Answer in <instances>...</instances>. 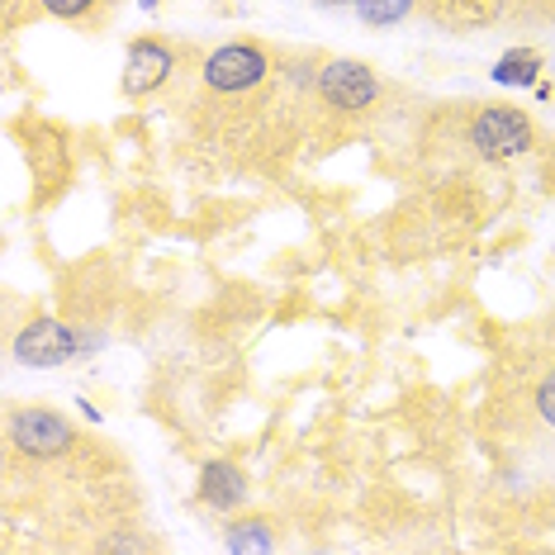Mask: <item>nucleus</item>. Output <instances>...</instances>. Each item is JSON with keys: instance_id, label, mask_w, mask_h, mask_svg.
<instances>
[{"instance_id": "1", "label": "nucleus", "mask_w": 555, "mask_h": 555, "mask_svg": "<svg viewBox=\"0 0 555 555\" xmlns=\"http://www.w3.org/2000/svg\"><path fill=\"white\" fill-rule=\"evenodd\" d=\"M465 143L489 167H508V162L527 157L537 147V124L517 105H479L465 119Z\"/></svg>"}, {"instance_id": "2", "label": "nucleus", "mask_w": 555, "mask_h": 555, "mask_svg": "<svg viewBox=\"0 0 555 555\" xmlns=\"http://www.w3.org/2000/svg\"><path fill=\"white\" fill-rule=\"evenodd\" d=\"M275 72V53L257 39H233V43H219L209 48L205 62H199V81H205L209 95L219 100H237V95H251L271 81Z\"/></svg>"}, {"instance_id": "3", "label": "nucleus", "mask_w": 555, "mask_h": 555, "mask_svg": "<svg viewBox=\"0 0 555 555\" xmlns=\"http://www.w3.org/2000/svg\"><path fill=\"white\" fill-rule=\"evenodd\" d=\"M5 441L20 461L48 465L77 447V427H72V418H62L57 409H48V403H20L5 418Z\"/></svg>"}, {"instance_id": "4", "label": "nucleus", "mask_w": 555, "mask_h": 555, "mask_svg": "<svg viewBox=\"0 0 555 555\" xmlns=\"http://www.w3.org/2000/svg\"><path fill=\"white\" fill-rule=\"evenodd\" d=\"M313 95H319V105L333 109V115L357 119L380 105L385 81L357 57H327V62H319V72H313Z\"/></svg>"}, {"instance_id": "5", "label": "nucleus", "mask_w": 555, "mask_h": 555, "mask_svg": "<svg viewBox=\"0 0 555 555\" xmlns=\"http://www.w3.org/2000/svg\"><path fill=\"white\" fill-rule=\"evenodd\" d=\"M77 351H81V333L72 323L53 319V313H39V319H29L10 337V357L20 365H29V371H57Z\"/></svg>"}, {"instance_id": "6", "label": "nucleus", "mask_w": 555, "mask_h": 555, "mask_svg": "<svg viewBox=\"0 0 555 555\" xmlns=\"http://www.w3.org/2000/svg\"><path fill=\"white\" fill-rule=\"evenodd\" d=\"M176 67H181V57H176V48L162 39V34H138L129 43V53H124V81L119 86L129 100H147L176 77Z\"/></svg>"}, {"instance_id": "7", "label": "nucleus", "mask_w": 555, "mask_h": 555, "mask_svg": "<svg viewBox=\"0 0 555 555\" xmlns=\"http://www.w3.org/2000/svg\"><path fill=\"white\" fill-rule=\"evenodd\" d=\"M195 494H199V503H205L209 513L233 517V513L251 499V479H247V470H243L237 461H229V456H214V461L199 465Z\"/></svg>"}, {"instance_id": "8", "label": "nucleus", "mask_w": 555, "mask_h": 555, "mask_svg": "<svg viewBox=\"0 0 555 555\" xmlns=\"http://www.w3.org/2000/svg\"><path fill=\"white\" fill-rule=\"evenodd\" d=\"M427 15L451 34H470L499 15V0H427Z\"/></svg>"}, {"instance_id": "9", "label": "nucleus", "mask_w": 555, "mask_h": 555, "mask_svg": "<svg viewBox=\"0 0 555 555\" xmlns=\"http://www.w3.org/2000/svg\"><path fill=\"white\" fill-rule=\"evenodd\" d=\"M39 15L72 24V29H95L105 15H115V0H34Z\"/></svg>"}, {"instance_id": "10", "label": "nucleus", "mask_w": 555, "mask_h": 555, "mask_svg": "<svg viewBox=\"0 0 555 555\" xmlns=\"http://www.w3.org/2000/svg\"><path fill=\"white\" fill-rule=\"evenodd\" d=\"M541 77V53L537 48H508L494 67V81L499 86H532Z\"/></svg>"}, {"instance_id": "11", "label": "nucleus", "mask_w": 555, "mask_h": 555, "mask_svg": "<svg viewBox=\"0 0 555 555\" xmlns=\"http://www.w3.org/2000/svg\"><path fill=\"white\" fill-rule=\"evenodd\" d=\"M351 10H357V20L365 29H389V24H403L418 10V0H351Z\"/></svg>"}, {"instance_id": "12", "label": "nucleus", "mask_w": 555, "mask_h": 555, "mask_svg": "<svg viewBox=\"0 0 555 555\" xmlns=\"http://www.w3.org/2000/svg\"><path fill=\"white\" fill-rule=\"evenodd\" d=\"M223 546L229 551H271L275 546V532L267 517H237L229 522V537H223Z\"/></svg>"}, {"instance_id": "13", "label": "nucleus", "mask_w": 555, "mask_h": 555, "mask_svg": "<svg viewBox=\"0 0 555 555\" xmlns=\"http://www.w3.org/2000/svg\"><path fill=\"white\" fill-rule=\"evenodd\" d=\"M532 409H537V418H541V423L555 427V365L537 380V389H532Z\"/></svg>"}, {"instance_id": "14", "label": "nucleus", "mask_w": 555, "mask_h": 555, "mask_svg": "<svg viewBox=\"0 0 555 555\" xmlns=\"http://www.w3.org/2000/svg\"><path fill=\"white\" fill-rule=\"evenodd\" d=\"M546 191H551V195H555V153H551V157H546Z\"/></svg>"}, {"instance_id": "15", "label": "nucleus", "mask_w": 555, "mask_h": 555, "mask_svg": "<svg viewBox=\"0 0 555 555\" xmlns=\"http://www.w3.org/2000/svg\"><path fill=\"white\" fill-rule=\"evenodd\" d=\"M143 5H147V10H157V0H143Z\"/></svg>"}, {"instance_id": "16", "label": "nucleus", "mask_w": 555, "mask_h": 555, "mask_svg": "<svg viewBox=\"0 0 555 555\" xmlns=\"http://www.w3.org/2000/svg\"><path fill=\"white\" fill-rule=\"evenodd\" d=\"M551 365H555V351H551Z\"/></svg>"}]
</instances>
